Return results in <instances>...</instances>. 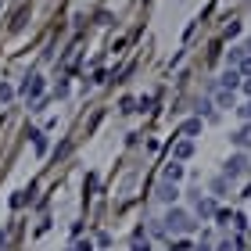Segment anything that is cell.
Masks as SVG:
<instances>
[{
    "mask_svg": "<svg viewBox=\"0 0 251 251\" xmlns=\"http://www.w3.org/2000/svg\"><path fill=\"white\" fill-rule=\"evenodd\" d=\"M190 215L183 212V208H169V215L162 219V233H169V237H176V233H187L190 230Z\"/></svg>",
    "mask_w": 251,
    "mask_h": 251,
    "instance_id": "1",
    "label": "cell"
},
{
    "mask_svg": "<svg viewBox=\"0 0 251 251\" xmlns=\"http://www.w3.org/2000/svg\"><path fill=\"white\" fill-rule=\"evenodd\" d=\"M40 94H43V79L29 75L25 83H22V97H25V100H40Z\"/></svg>",
    "mask_w": 251,
    "mask_h": 251,
    "instance_id": "2",
    "label": "cell"
},
{
    "mask_svg": "<svg viewBox=\"0 0 251 251\" xmlns=\"http://www.w3.org/2000/svg\"><path fill=\"white\" fill-rule=\"evenodd\" d=\"M244 173H248V158L244 154H233L230 162H226V176L237 179V176H244Z\"/></svg>",
    "mask_w": 251,
    "mask_h": 251,
    "instance_id": "3",
    "label": "cell"
},
{
    "mask_svg": "<svg viewBox=\"0 0 251 251\" xmlns=\"http://www.w3.org/2000/svg\"><path fill=\"white\" fill-rule=\"evenodd\" d=\"M154 198H158V201H165V204H173V201L179 198V187H176V183H165V179H162V187H158Z\"/></svg>",
    "mask_w": 251,
    "mask_h": 251,
    "instance_id": "4",
    "label": "cell"
},
{
    "mask_svg": "<svg viewBox=\"0 0 251 251\" xmlns=\"http://www.w3.org/2000/svg\"><path fill=\"white\" fill-rule=\"evenodd\" d=\"M194 208H198V215H201V219H212V215H215V201H212V198H201V194H198Z\"/></svg>",
    "mask_w": 251,
    "mask_h": 251,
    "instance_id": "5",
    "label": "cell"
},
{
    "mask_svg": "<svg viewBox=\"0 0 251 251\" xmlns=\"http://www.w3.org/2000/svg\"><path fill=\"white\" fill-rule=\"evenodd\" d=\"M230 140H233L237 147H241V151H248V147H251V122H248V126H241V129H237V133L230 136Z\"/></svg>",
    "mask_w": 251,
    "mask_h": 251,
    "instance_id": "6",
    "label": "cell"
},
{
    "mask_svg": "<svg viewBox=\"0 0 251 251\" xmlns=\"http://www.w3.org/2000/svg\"><path fill=\"white\" fill-rule=\"evenodd\" d=\"M237 86H241V72H237V68H226V72H223V90L233 94Z\"/></svg>",
    "mask_w": 251,
    "mask_h": 251,
    "instance_id": "7",
    "label": "cell"
},
{
    "mask_svg": "<svg viewBox=\"0 0 251 251\" xmlns=\"http://www.w3.org/2000/svg\"><path fill=\"white\" fill-rule=\"evenodd\" d=\"M173 154H176V162H187V158L194 154V140H179V144L173 147Z\"/></svg>",
    "mask_w": 251,
    "mask_h": 251,
    "instance_id": "8",
    "label": "cell"
},
{
    "mask_svg": "<svg viewBox=\"0 0 251 251\" xmlns=\"http://www.w3.org/2000/svg\"><path fill=\"white\" fill-rule=\"evenodd\" d=\"M183 179V165L173 162V165H165V183H179Z\"/></svg>",
    "mask_w": 251,
    "mask_h": 251,
    "instance_id": "9",
    "label": "cell"
},
{
    "mask_svg": "<svg viewBox=\"0 0 251 251\" xmlns=\"http://www.w3.org/2000/svg\"><path fill=\"white\" fill-rule=\"evenodd\" d=\"M179 133H183L187 140H190V136H198V133H201V119H190V122H183V129H179Z\"/></svg>",
    "mask_w": 251,
    "mask_h": 251,
    "instance_id": "10",
    "label": "cell"
},
{
    "mask_svg": "<svg viewBox=\"0 0 251 251\" xmlns=\"http://www.w3.org/2000/svg\"><path fill=\"white\" fill-rule=\"evenodd\" d=\"M133 251H151V241L144 237V230H136V237H133Z\"/></svg>",
    "mask_w": 251,
    "mask_h": 251,
    "instance_id": "11",
    "label": "cell"
},
{
    "mask_svg": "<svg viewBox=\"0 0 251 251\" xmlns=\"http://www.w3.org/2000/svg\"><path fill=\"white\" fill-rule=\"evenodd\" d=\"M29 136H32V147H36V154H43V151H47V140H43V133H40V129H32Z\"/></svg>",
    "mask_w": 251,
    "mask_h": 251,
    "instance_id": "12",
    "label": "cell"
},
{
    "mask_svg": "<svg viewBox=\"0 0 251 251\" xmlns=\"http://www.w3.org/2000/svg\"><path fill=\"white\" fill-rule=\"evenodd\" d=\"M215 104H219V108H233V94H230V90H223V94L215 97Z\"/></svg>",
    "mask_w": 251,
    "mask_h": 251,
    "instance_id": "13",
    "label": "cell"
},
{
    "mask_svg": "<svg viewBox=\"0 0 251 251\" xmlns=\"http://www.w3.org/2000/svg\"><path fill=\"white\" fill-rule=\"evenodd\" d=\"M11 97H15V90H11L7 83H0V104H7V100H11Z\"/></svg>",
    "mask_w": 251,
    "mask_h": 251,
    "instance_id": "14",
    "label": "cell"
},
{
    "mask_svg": "<svg viewBox=\"0 0 251 251\" xmlns=\"http://www.w3.org/2000/svg\"><path fill=\"white\" fill-rule=\"evenodd\" d=\"M212 190H215V194H226V176H223V179H215Z\"/></svg>",
    "mask_w": 251,
    "mask_h": 251,
    "instance_id": "15",
    "label": "cell"
},
{
    "mask_svg": "<svg viewBox=\"0 0 251 251\" xmlns=\"http://www.w3.org/2000/svg\"><path fill=\"white\" fill-rule=\"evenodd\" d=\"M237 72H244V75H251V58H241V68Z\"/></svg>",
    "mask_w": 251,
    "mask_h": 251,
    "instance_id": "16",
    "label": "cell"
},
{
    "mask_svg": "<svg viewBox=\"0 0 251 251\" xmlns=\"http://www.w3.org/2000/svg\"><path fill=\"white\" fill-rule=\"evenodd\" d=\"M237 111H241V119H248V122H251V100H248L244 108H237Z\"/></svg>",
    "mask_w": 251,
    "mask_h": 251,
    "instance_id": "17",
    "label": "cell"
},
{
    "mask_svg": "<svg viewBox=\"0 0 251 251\" xmlns=\"http://www.w3.org/2000/svg\"><path fill=\"white\" fill-rule=\"evenodd\" d=\"M219 251H237V241H223V244H219Z\"/></svg>",
    "mask_w": 251,
    "mask_h": 251,
    "instance_id": "18",
    "label": "cell"
},
{
    "mask_svg": "<svg viewBox=\"0 0 251 251\" xmlns=\"http://www.w3.org/2000/svg\"><path fill=\"white\" fill-rule=\"evenodd\" d=\"M173 251H194V248H190L187 241H179V244H173Z\"/></svg>",
    "mask_w": 251,
    "mask_h": 251,
    "instance_id": "19",
    "label": "cell"
},
{
    "mask_svg": "<svg viewBox=\"0 0 251 251\" xmlns=\"http://www.w3.org/2000/svg\"><path fill=\"white\" fill-rule=\"evenodd\" d=\"M194 251H212V248H208V241H201V244H198V248H194Z\"/></svg>",
    "mask_w": 251,
    "mask_h": 251,
    "instance_id": "20",
    "label": "cell"
},
{
    "mask_svg": "<svg viewBox=\"0 0 251 251\" xmlns=\"http://www.w3.org/2000/svg\"><path fill=\"white\" fill-rule=\"evenodd\" d=\"M241 86H244V94L251 97V79H244V83H241Z\"/></svg>",
    "mask_w": 251,
    "mask_h": 251,
    "instance_id": "21",
    "label": "cell"
},
{
    "mask_svg": "<svg viewBox=\"0 0 251 251\" xmlns=\"http://www.w3.org/2000/svg\"><path fill=\"white\" fill-rule=\"evenodd\" d=\"M244 50H251V40H248V47H244Z\"/></svg>",
    "mask_w": 251,
    "mask_h": 251,
    "instance_id": "22",
    "label": "cell"
}]
</instances>
